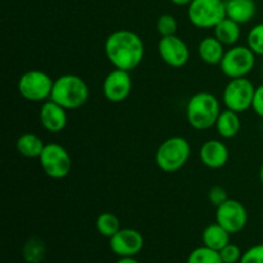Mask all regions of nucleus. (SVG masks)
Returning a JSON list of instances; mask_svg holds the SVG:
<instances>
[{
	"mask_svg": "<svg viewBox=\"0 0 263 263\" xmlns=\"http://www.w3.org/2000/svg\"><path fill=\"white\" fill-rule=\"evenodd\" d=\"M104 51L115 68L131 72L143 62L145 48L138 33L130 30H118L107 37Z\"/></svg>",
	"mask_w": 263,
	"mask_h": 263,
	"instance_id": "1",
	"label": "nucleus"
},
{
	"mask_svg": "<svg viewBox=\"0 0 263 263\" xmlns=\"http://www.w3.org/2000/svg\"><path fill=\"white\" fill-rule=\"evenodd\" d=\"M89 99L87 84L77 74H62L54 80L50 100L67 110L79 109Z\"/></svg>",
	"mask_w": 263,
	"mask_h": 263,
	"instance_id": "2",
	"label": "nucleus"
},
{
	"mask_svg": "<svg viewBox=\"0 0 263 263\" xmlns=\"http://www.w3.org/2000/svg\"><path fill=\"white\" fill-rule=\"evenodd\" d=\"M220 113L218 99L211 92H197L186 104V120L195 130L203 131L215 126Z\"/></svg>",
	"mask_w": 263,
	"mask_h": 263,
	"instance_id": "3",
	"label": "nucleus"
},
{
	"mask_svg": "<svg viewBox=\"0 0 263 263\" xmlns=\"http://www.w3.org/2000/svg\"><path fill=\"white\" fill-rule=\"evenodd\" d=\"M190 144L182 136H172L159 145L156 153L157 166L163 172H176L187 163Z\"/></svg>",
	"mask_w": 263,
	"mask_h": 263,
	"instance_id": "4",
	"label": "nucleus"
},
{
	"mask_svg": "<svg viewBox=\"0 0 263 263\" xmlns=\"http://www.w3.org/2000/svg\"><path fill=\"white\" fill-rule=\"evenodd\" d=\"M187 18L198 28H215L226 18L225 0H193L187 5Z\"/></svg>",
	"mask_w": 263,
	"mask_h": 263,
	"instance_id": "5",
	"label": "nucleus"
},
{
	"mask_svg": "<svg viewBox=\"0 0 263 263\" xmlns=\"http://www.w3.org/2000/svg\"><path fill=\"white\" fill-rule=\"evenodd\" d=\"M54 80L39 69L25 72L18 80V92L28 102H46L50 99Z\"/></svg>",
	"mask_w": 263,
	"mask_h": 263,
	"instance_id": "6",
	"label": "nucleus"
},
{
	"mask_svg": "<svg viewBox=\"0 0 263 263\" xmlns=\"http://www.w3.org/2000/svg\"><path fill=\"white\" fill-rule=\"evenodd\" d=\"M256 64V54L249 49V46L234 45L226 50L220 68L229 79H239L247 77L254 68Z\"/></svg>",
	"mask_w": 263,
	"mask_h": 263,
	"instance_id": "7",
	"label": "nucleus"
},
{
	"mask_svg": "<svg viewBox=\"0 0 263 263\" xmlns=\"http://www.w3.org/2000/svg\"><path fill=\"white\" fill-rule=\"evenodd\" d=\"M256 87L247 77L231 79L223 89L222 100L226 108L236 113H243L252 108Z\"/></svg>",
	"mask_w": 263,
	"mask_h": 263,
	"instance_id": "8",
	"label": "nucleus"
},
{
	"mask_svg": "<svg viewBox=\"0 0 263 263\" xmlns=\"http://www.w3.org/2000/svg\"><path fill=\"white\" fill-rule=\"evenodd\" d=\"M39 162L43 171L51 179H64L72 170L71 156L59 144H46Z\"/></svg>",
	"mask_w": 263,
	"mask_h": 263,
	"instance_id": "9",
	"label": "nucleus"
},
{
	"mask_svg": "<svg viewBox=\"0 0 263 263\" xmlns=\"http://www.w3.org/2000/svg\"><path fill=\"white\" fill-rule=\"evenodd\" d=\"M216 222L230 234H236L243 230L248 223V212L243 203L229 198L216 211Z\"/></svg>",
	"mask_w": 263,
	"mask_h": 263,
	"instance_id": "10",
	"label": "nucleus"
},
{
	"mask_svg": "<svg viewBox=\"0 0 263 263\" xmlns=\"http://www.w3.org/2000/svg\"><path fill=\"white\" fill-rule=\"evenodd\" d=\"M133 90L130 72L115 68L103 81V94L110 103H122Z\"/></svg>",
	"mask_w": 263,
	"mask_h": 263,
	"instance_id": "11",
	"label": "nucleus"
},
{
	"mask_svg": "<svg viewBox=\"0 0 263 263\" xmlns=\"http://www.w3.org/2000/svg\"><path fill=\"white\" fill-rule=\"evenodd\" d=\"M158 53L162 61L174 68L184 67L190 58L189 46L176 35L162 37L158 43Z\"/></svg>",
	"mask_w": 263,
	"mask_h": 263,
	"instance_id": "12",
	"label": "nucleus"
},
{
	"mask_svg": "<svg viewBox=\"0 0 263 263\" xmlns=\"http://www.w3.org/2000/svg\"><path fill=\"white\" fill-rule=\"evenodd\" d=\"M109 247L118 257H135L144 248V238L135 229H120L109 238Z\"/></svg>",
	"mask_w": 263,
	"mask_h": 263,
	"instance_id": "13",
	"label": "nucleus"
},
{
	"mask_svg": "<svg viewBox=\"0 0 263 263\" xmlns=\"http://www.w3.org/2000/svg\"><path fill=\"white\" fill-rule=\"evenodd\" d=\"M39 118H40L41 126L51 134L63 131L66 128L67 122H68L66 108L50 99L43 103L40 113H39Z\"/></svg>",
	"mask_w": 263,
	"mask_h": 263,
	"instance_id": "14",
	"label": "nucleus"
},
{
	"mask_svg": "<svg viewBox=\"0 0 263 263\" xmlns=\"http://www.w3.org/2000/svg\"><path fill=\"white\" fill-rule=\"evenodd\" d=\"M199 157L205 167L212 170L222 168L229 161V149L222 141L208 140L202 145Z\"/></svg>",
	"mask_w": 263,
	"mask_h": 263,
	"instance_id": "15",
	"label": "nucleus"
},
{
	"mask_svg": "<svg viewBox=\"0 0 263 263\" xmlns=\"http://www.w3.org/2000/svg\"><path fill=\"white\" fill-rule=\"evenodd\" d=\"M226 17L235 21L239 25L253 20L257 7L254 0H225Z\"/></svg>",
	"mask_w": 263,
	"mask_h": 263,
	"instance_id": "16",
	"label": "nucleus"
},
{
	"mask_svg": "<svg viewBox=\"0 0 263 263\" xmlns=\"http://www.w3.org/2000/svg\"><path fill=\"white\" fill-rule=\"evenodd\" d=\"M223 46L225 45L218 39H216V36H207L199 43L198 53L204 63L215 66V64H220L225 55L226 51Z\"/></svg>",
	"mask_w": 263,
	"mask_h": 263,
	"instance_id": "17",
	"label": "nucleus"
},
{
	"mask_svg": "<svg viewBox=\"0 0 263 263\" xmlns=\"http://www.w3.org/2000/svg\"><path fill=\"white\" fill-rule=\"evenodd\" d=\"M203 246L220 252L223 247L230 243V233L218 222L211 223L203 230Z\"/></svg>",
	"mask_w": 263,
	"mask_h": 263,
	"instance_id": "18",
	"label": "nucleus"
},
{
	"mask_svg": "<svg viewBox=\"0 0 263 263\" xmlns=\"http://www.w3.org/2000/svg\"><path fill=\"white\" fill-rule=\"evenodd\" d=\"M215 126L217 128V133L223 139L234 138V136L238 135L241 127L239 113L228 109V108L225 110H221Z\"/></svg>",
	"mask_w": 263,
	"mask_h": 263,
	"instance_id": "19",
	"label": "nucleus"
},
{
	"mask_svg": "<svg viewBox=\"0 0 263 263\" xmlns=\"http://www.w3.org/2000/svg\"><path fill=\"white\" fill-rule=\"evenodd\" d=\"M15 146H17L18 153L22 154L26 158H39L45 148V144L43 139L36 134L26 133L18 138Z\"/></svg>",
	"mask_w": 263,
	"mask_h": 263,
	"instance_id": "20",
	"label": "nucleus"
},
{
	"mask_svg": "<svg viewBox=\"0 0 263 263\" xmlns=\"http://www.w3.org/2000/svg\"><path fill=\"white\" fill-rule=\"evenodd\" d=\"M213 31H215L216 39H218L223 45L230 46L235 45L241 35L240 25L228 17L223 18V20L213 28Z\"/></svg>",
	"mask_w": 263,
	"mask_h": 263,
	"instance_id": "21",
	"label": "nucleus"
},
{
	"mask_svg": "<svg viewBox=\"0 0 263 263\" xmlns=\"http://www.w3.org/2000/svg\"><path fill=\"white\" fill-rule=\"evenodd\" d=\"M46 247L41 239L30 238L25 243L22 249V256L27 263H40L45 258Z\"/></svg>",
	"mask_w": 263,
	"mask_h": 263,
	"instance_id": "22",
	"label": "nucleus"
},
{
	"mask_svg": "<svg viewBox=\"0 0 263 263\" xmlns=\"http://www.w3.org/2000/svg\"><path fill=\"white\" fill-rule=\"evenodd\" d=\"M97 230L100 235L105 236V238H112L116 233L121 229L120 220L116 215L110 212L100 213L97 218Z\"/></svg>",
	"mask_w": 263,
	"mask_h": 263,
	"instance_id": "23",
	"label": "nucleus"
},
{
	"mask_svg": "<svg viewBox=\"0 0 263 263\" xmlns=\"http://www.w3.org/2000/svg\"><path fill=\"white\" fill-rule=\"evenodd\" d=\"M186 263H223L220 252L202 246L190 252Z\"/></svg>",
	"mask_w": 263,
	"mask_h": 263,
	"instance_id": "24",
	"label": "nucleus"
},
{
	"mask_svg": "<svg viewBox=\"0 0 263 263\" xmlns=\"http://www.w3.org/2000/svg\"><path fill=\"white\" fill-rule=\"evenodd\" d=\"M247 45L256 55L263 57V23L251 28L247 36Z\"/></svg>",
	"mask_w": 263,
	"mask_h": 263,
	"instance_id": "25",
	"label": "nucleus"
},
{
	"mask_svg": "<svg viewBox=\"0 0 263 263\" xmlns=\"http://www.w3.org/2000/svg\"><path fill=\"white\" fill-rule=\"evenodd\" d=\"M157 30L162 37L176 35L177 21L171 14H162L157 21Z\"/></svg>",
	"mask_w": 263,
	"mask_h": 263,
	"instance_id": "26",
	"label": "nucleus"
},
{
	"mask_svg": "<svg viewBox=\"0 0 263 263\" xmlns=\"http://www.w3.org/2000/svg\"><path fill=\"white\" fill-rule=\"evenodd\" d=\"M220 256L223 263H239L243 253H241L240 248L238 246L229 243L228 246L221 249Z\"/></svg>",
	"mask_w": 263,
	"mask_h": 263,
	"instance_id": "27",
	"label": "nucleus"
},
{
	"mask_svg": "<svg viewBox=\"0 0 263 263\" xmlns=\"http://www.w3.org/2000/svg\"><path fill=\"white\" fill-rule=\"evenodd\" d=\"M239 263H263V244H257L247 249Z\"/></svg>",
	"mask_w": 263,
	"mask_h": 263,
	"instance_id": "28",
	"label": "nucleus"
},
{
	"mask_svg": "<svg viewBox=\"0 0 263 263\" xmlns=\"http://www.w3.org/2000/svg\"><path fill=\"white\" fill-rule=\"evenodd\" d=\"M208 199H210L211 204L217 208L229 199L228 192L222 186H212L208 192Z\"/></svg>",
	"mask_w": 263,
	"mask_h": 263,
	"instance_id": "29",
	"label": "nucleus"
},
{
	"mask_svg": "<svg viewBox=\"0 0 263 263\" xmlns=\"http://www.w3.org/2000/svg\"><path fill=\"white\" fill-rule=\"evenodd\" d=\"M252 108L256 112V115H258L259 117L263 118V84L259 85L258 87H256Z\"/></svg>",
	"mask_w": 263,
	"mask_h": 263,
	"instance_id": "30",
	"label": "nucleus"
},
{
	"mask_svg": "<svg viewBox=\"0 0 263 263\" xmlns=\"http://www.w3.org/2000/svg\"><path fill=\"white\" fill-rule=\"evenodd\" d=\"M116 263H139L136 261L134 257H120V259H118Z\"/></svg>",
	"mask_w": 263,
	"mask_h": 263,
	"instance_id": "31",
	"label": "nucleus"
},
{
	"mask_svg": "<svg viewBox=\"0 0 263 263\" xmlns=\"http://www.w3.org/2000/svg\"><path fill=\"white\" fill-rule=\"evenodd\" d=\"M193 0H171L175 5H189Z\"/></svg>",
	"mask_w": 263,
	"mask_h": 263,
	"instance_id": "32",
	"label": "nucleus"
},
{
	"mask_svg": "<svg viewBox=\"0 0 263 263\" xmlns=\"http://www.w3.org/2000/svg\"><path fill=\"white\" fill-rule=\"evenodd\" d=\"M259 180H261V182L263 185V163H262L261 168H259Z\"/></svg>",
	"mask_w": 263,
	"mask_h": 263,
	"instance_id": "33",
	"label": "nucleus"
},
{
	"mask_svg": "<svg viewBox=\"0 0 263 263\" xmlns=\"http://www.w3.org/2000/svg\"><path fill=\"white\" fill-rule=\"evenodd\" d=\"M262 72H263V62H262Z\"/></svg>",
	"mask_w": 263,
	"mask_h": 263,
	"instance_id": "34",
	"label": "nucleus"
}]
</instances>
